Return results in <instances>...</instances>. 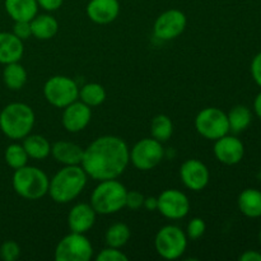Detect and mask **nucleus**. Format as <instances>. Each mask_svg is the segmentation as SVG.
I'll return each instance as SVG.
<instances>
[{
    "mask_svg": "<svg viewBox=\"0 0 261 261\" xmlns=\"http://www.w3.org/2000/svg\"><path fill=\"white\" fill-rule=\"evenodd\" d=\"M227 117H228L229 132L234 134L246 130L252 121V114L250 109L242 105H237L233 109H231V111L227 114Z\"/></svg>",
    "mask_w": 261,
    "mask_h": 261,
    "instance_id": "393cba45",
    "label": "nucleus"
},
{
    "mask_svg": "<svg viewBox=\"0 0 261 261\" xmlns=\"http://www.w3.org/2000/svg\"><path fill=\"white\" fill-rule=\"evenodd\" d=\"M158 209L163 217L168 219L185 218L190 211L189 198L180 190L167 189L158 196Z\"/></svg>",
    "mask_w": 261,
    "mask_h": 261,
    "instance_id": "f8f14e48",
    "label": "nucleus"
},
{
    "mask_svg": "<svg viewBox=\"0 0 261 261\" xmlns=\"http://www.w3.org/2000/svg\"><path fill=\"white\" fill-rule=\"evenodd\" d=\"M43 96L54 107L64 109L78 99L79 87L76 82L69 76H51L43 86Z\"/></svg>",
    "mask_w": 261,
    "mask_h": 261,
    "instance_id": "0eeeda50",
    "label": "nucleus"
},
{
    "mask_svg": "<svg viewBox=\"0 0 261 261\" xmlns=\"http://www.w3.org/2000/svg\"><path fill=\"white\" fill-rule=\"evenodd\" d=\"M127 190L116 178L99 181L91 195V205L97 214L117 213L126 205Z\"/></svg>",
    "mask_w": 261,
    "mask_h": 261,
    "instance_id": "20e7f679",
    "label": "nucleus"
},
{
    "mask_svg": "<svg viewBox=\"0 0 261 261\" xmlns=\"http://www.w3.org/2000/svg\"><path fill=\"white\" fill-rule=\"evenodd\" d=\"M87 15L97 24H109L120 14L119 0H89L86 8Z\"/></svg>",
    "mask_w": 261,
    "mask_h": 261,
    "instance_id": "dca6fc26",
    "label": "nucleus"
},
{
    "mask_svg": "<svg viewBox=\"0 0 261 261\" xmlns=\"http://www.w3.org/2000/svg\"><path fill=\"white\" fill-rule=\"evenodd\" d=\"M20 255V247L14 241H5L0 247V257L4 261H15Z\"/></svg>",
    "mask_w": 261,
    "mask_h": 261,
    "instance_id": "7c9ffc66",
    "label": "nucleus"
},
{
    "mask_svg": "<svg viewBox=\"0 0 261 261\" xmlns=\"http://www.w3.org/2000/svg\"><path fill=\"white\" fill-rule=\"evenodd\" d=\"M254 110H255V112H256L257 117H259V119L261 120V92L259 94H257L256 98H255Z\"/></svg>",
    "mask_w": 261,
    "mask_h": 261,
    "instance_id": "58836bf2",
    "label": "nucleus"
},
{
    "mask_svg": "<svg viewBox=\"0 0 261 261\" xmlns=\"http://www.w3.org/2000/svg\"><path fill=\"white\" fill-rule=\"evenodd\" d=\"M214 142V155L219 162L227 166L241 162L245 155V147L239 138L227 134Z\"/></svg>",
    "mask_w": 261,
    "mask_h": 261,
    "instance_id": "4468645a",
    "label": "nucleus"
},
{
    "mask_svg": "<svg viewBox=\"0 0 261 261\" xmlns=\"http://www.w3.org/2000/svg\"><path fill=\"white\" fill-rule=\"evenodd\" d=\"M206 224L204 222V219L201 218H193L188 224V228H186V236L190 240H198L205 233Z\"/></svg>",
    "mask_w": 261,
    "mask_h": 261,
    "instance_id": "c756f323",
    "label": "nucleus"
},
{
    "mask_svg": "<svg viewBox=\"0 0 261 261\" xmlns=\"http://www.w3.org/2000/svg\"><path fill=\"white\" fill-rule=\"evenodd\" d=\"M251 75L257 86L261 87V53L257 54L251 63Z\"/></svg>",
    "mask_w": 261,
    "mask_h": 261,
    "instance_id": "f704fd0d",
    "label": "nucleus"
},
{
    "mask_svg": "<svg viewBox=\"0 0 261 261\" xmlns=\"http://www.w3.org/2000/svg\"><path fill=\"white\" fill-rule=\"evenodd\" d=\"M84 149L81 145L71 142L60 140L51 145V154L55 158L56 162L64 166L81 165L83 160Z\"/></svg>",
    "mask_w": 261,
    "mask_h": 261,
    "instance_id": "a211bd4d",
    "label": "nucleus"
},
{
    "mask_svg": "<svg viewBox=\"0 0 261 261\" xmlns=\"http://www.w3.org/2000/svg\"><path fill=\"white\" fill-rule=\"evenodd\" d=\"M259 239H260V244H261V231H260V234H259Z\"/></svg>",
    "mask_w": 261,
    "mask_h": 261,
    "instance_id": "ea45409f",
    "label": "nucleus"
},
{
    "mask_svg": "<svg viewBox=\"0 0 261 261\" xmlns=\"http://www.w3.org/2000/svg\"><path fill=\"white\" fill-rule=\"evenodd\" d=\"M93 256V246L86 237V233L66 234L56 245L55 257L56 261H89Z\"/></svg>",
    "mask_w": 261,
    "mask_h": 261,
    "instance_id": "6e6552de",
    "label": "nucleus"
},
{
    "mask_svg": "<svg viewBox=\"0 0 261 261\" xmlns=\"http://www.w3.org/2000/svg\"><path fill=\"white\" fill-rule=\"evenodd\" d=\"M4 157L7 165L13 170H18V168L27 165L28 158H30L23 145L17 144V143L8 145L7 149H5Z\"/></svg>",
    "mask_w": 261,
    "mask_h": 261,
    "instance_id": "c85d7f7f",
    "label": "nucleus"
},
{
    "mask_svg": "<svg viewBox=\"0 0 261 261\" xmlns=\"http://www.w3.org/2000/svg\"><path fill=\"white\" fill-rule=\"evenodd\" d=\"M87 177L88 175L81 165L64 166L50 180L47 194L55 203H70L84 190Z\"/></svg>",
    "mask_w": 261,
    "mask_h": 261,
    "instance_id": "f03ea898",
    "label": "nucleus"
},
{
    "mask_svg": "<svg viewBox=\"0 0 261 261\" xmlns=\"http://www.w3.org/2000/svg\"><path fill=\"white\" fill-rule=\"evenodd\" d=\"M260 177H261V170H260Z\"/></svg>",
    "mask_w": 261,
    "mask_h": 261,
    "instance_id": "a19ab883",
    "label": "nucleus"
},
{
    "mask_svg": "<svg viewBox=\"0 0 261 261\" xmlns=\"http://www.w3.org/2000/svg\"><path fill=\"white\" fill-rule=\"evenodd\" d=\"M30 23L32 36L38 40H50L59 31V22L50 14H37Z\"/></svg>",
    "mask_w": 261,
    "mask_h": 261,
    "instance_id": "412c9836",
    "label": "nucleus"
},
{
    "mask_svg": "<svg viewBox=\"0 0 261 261\" xmlns=\"http://www.w3.org/2000/svg\"><path fill=\"white\" fill-rule=\"evenodd\" d=\"M130 236H132V232H130V228L126 224L114 223L106 231L105 240H106L107 246L121 249L122 246H125L127 244V241L130 240Z\"/></svg>",
    "mask_w": 261,
    "mask_h": 261,
    "instance_id": "bb28decb",
    "label": "nucleus"
},
{
    "mask_svg": "<svg viewBox=\"0 0 261 261\" xmlns=\"http://www.w3.org/2000/svg\"><path fill=\"white\" fill-rule=\"evenodd\" d=\"M144 195L139 191H127L126 194V208L132 209V211H138V209L143 208L144 204Z\"/></svg>",
    "mask_w": 261,
    "mask_h": 261,
    "instance_id": "72a5a7b5",
    "label": "nucleus"
},
{
    "mask_svg": "<svg viewBox=\"0 0 261 261\" xmlns=\"http://www.w3.org/2000/svg\"><path fill=\"white\" fill-rule=\"evenodd\" d=\"M23 53L24 47L22 40H19L13 32H0V64L7 65L19 61Z\"/></svg>",
    "mask_w": 261,
    "mask_h": 261,
    "instance_id": "6ab92c4d",
    "label": "nucleus"
},
{
    "mask_svg": "<svg viewBox=\"0 0 261 261\" xmlns=\"http://www.w3.org/2000/svg\"><path fill=\"white\" fill-rule=\"evenodd\" d=\"M23 148L27 152L28 157L32 160L42 161L51 154V144L42 135H30L23 139Z\"/></svg>",
    "mask_w": 261,
    "mask_h": 261,
    "instance_id": "5701e85b",
    "label": "nucleus"
},
{
    "mask_svg": "<svg viewBox=\"0 0 261 261\" xmlns=\"http://www.w3.org/2000/svg\"><path fill=\"white\" fill-rule=\"evenodd\" d=\"M28 79L27 70L20 65L19 61L7 64L3 70V81L4 84L12 91H19L25 86Z\"/></svg>",
    "mask_w": 261,
    "mask_h": 261,
    "instance_id": "b1692460",
    "label": "nucleus"
},
{
    "mask_svg": "<svg viewBox=\"0 0 261 261\" xmlns=\"http://www.w3.org/2000/svg\"><path fill=\"white\" fill-rule=\"evenodd\" d=\"M186 24H188V19H186L185 13L178 9H170L158 15L154 22L153 32L155 37L160 40L171 41L182 35Z\"/></svg>",
    "mask_w": 261,
    "mask_h": 261,
    "instance_id": "9b49d317",
    "label": "nucleus"
},
{
    "mask_svg": "<svg viewBox=\"0 0 261 261\" xmlns=\"http://www.w3.org/2000/svg\"><path fill=\"white\" fill-rule=\"evenodd\" d=\"M12 184L19 196L28 200H38L48 193L50 180L42 170L25 165L14 171Z\"/></svg>",
    "mask_w": 261,
    "mask_h": 261,
    "instance_id": "39448f33",
    "label": "nucleus"
},
{
    "mask_svg": "<svg viewBox=\"0 0 261 261\" xmlns=\"http://www.w3.org/2000/svg\"><path fill=\"white\" fill-rule=\"evenodd\" d=\"M154 247L157 254L166 260H176L181 257L188 247V236L177 226L162 227L154 239Z\"/></svg>",
    "mask_w": 261,
    "mask_h": 261,
    "instance_id": "423d86ee",
    "label": "nucleus"
},
{
    "mask_svg": "<svg viewBox=\"0 0 261 261\" xmlns=\"http://www.w3.org/2000/svg\"><path fill=\"white\" fill-rule=\"evenodd\" d=\"M92 119L91 107L87 106L82 101H74L69 106L64 107L63 126L69 133H79L86 129Z\"/></svg>",
    "mask_w": 261,
    "mask_h": 261,
    "instance_id": "2eb2a0df",
    "label": "nucleus"
},
{
    "mask_svg": "<svg viewBox=\"0 0 261 261\" xmlns=\"http://www.w3.org/2000/svg\"><path fill=\"white\" fill-rule=\"evenodd\" d=\"M13 33L17 36L19 40L24 41L32 36V30H31V23L28 20H17L14 22L13 27Z\"/></svg>",
    "mask_w": 261,
    "mask_h": 261,
    "instance_id": "473e14b6",
    "label": "nucleus"
},
{
    "mask_svg": "<svg viewBox=\"0 0 261 261\" xmlns=\"http://www.w3.org/2000/svg\"><path fill=\"white\" fill-rule=\"evenodd\" d=\"M180 176L184 185L193 191L204 190L211 178L208 167L199 160L185 161L180 167Z\"/></svg>",
    "mask_w": 261,
    "mask_h": 261,
    "instance_id": "ddd939ff",
    "label": "nucleus"
},
{
    "mask_svg": "<svg viewBox=\"0 0 261 261\" xmlns=\"http://www.w3.org/2000/svg\"><path fill=\"white\" fill-rule=\"evenodd\" d=\"M165 157L162 143L154 138H144L135 143L130 150V161L140 171H149L157 167Z\"/></svg>",
    "mask_w": 261,
    "mask_h": 261,
    "instance_id": "9d476101",
    "label": "nucleus"
},
{
    "mask_svg": "<svg viewBox=\"0 0 261 261\" xmlns=\"http://www.w3.org/2000/svg\"><path fill=\"white\" fill-rule=\"evenodd\" d=\"M130 162V149L124 139L103 135L84 149L81 166L87 175L97 181L117 178Z\"/></svg>",
    "mask_w": 261,
    "mask_h": 261,
    "instance_id": "f257e3e1",
    "label": "nucleus"
},
{
    "mask_svg": "<svg viewBox=\"0 0 261 261\" xmlns=\"http://www.w3.org/2000/svg\"><path fill=\"white\" fill-rule=\"evenodd\" d=\"M143 208H145L149 212H154L158 209V199L154 196H149V198L144 199V204H143Z\"/></svg>",
    "mask_w": 261,
    "mask_h": 261,
    "instance_id": "4c0bfd02",
    "label": "nucleus"
},
{
    "mask_svg": "<svg viewBox=\"0 0 261 261\" xmlns=\"http://www.w3.org/2000/svg\"><path fill=\"white\" fill-rule=\"evenodd\" d=\"M239 208L244 216L249 218L261 217V191L256 189H246L239 196Z\"/></svg>",
    "mask_w": 261,
    "mask_h": 261,
    "instance_id": "4be33fe9",
    "label": "nucleus"
},
{
    "mask_svg": "<svg viewBox=\"0 0 261 261\" xmlns=\"http://www.w3.org/2000/svg\"><path fill=\"white\" fill-rule=\"evenodd\" d=\"M83 103L89 107L99 106L106 99V91L98 83H87L79 88V97Z\"/></svg>",
    "mask_w": 261,
    "mask_h": 261,
    "instance_id": "a878e982",
    "label": "nucleus"
},
{
    "mask_svg": "<svg viewBox=\"0 0 261 261\" xmlns=\"http://www.w3.org/2000/svg\"><path fill=\"white\" fill-rule=\"evenodd\" d=\"M96 211L91 204L79 203L70 209L68 216V226L71 232L87 233L96 222Z\"/></svg>",
    "mask_w": 261,
    "mask_h": 261,
    "instance_id": "f3484780",
    "label": "nucleus"
},
{
    "mask_svg": "<svg viewBox=\"0 0 261 261\" xmlns=\"http://www.w3.org/2000/svg\"><path fill=\"white\" fill-rule=\"evenodd\" d=\"M4 7L9 17L17 20H31L37 15V0H4Z\"/></svg>",
    "mask_w": 261,
    "mask_h": 261,
    "instance_id": "aec40b11",
    "label": "nucleus"
},
{
    "mask_svg": "<svg viewBox=\"0 0 261 261\" xmlns=\"http://www.w3.org/2000/svg\"><path fill=\"white\" fill-rule=\"evenodd\" d=\"M35 112L28 105L13 102L0 112V130L9 139H24L33 129Z\"/></svg>",
    "mask_w": 261,
    "mask_h": 261,
    "instance_id": "7ed1b4c3",
    "label": "nucleus"
},
{
    "mask_svg": "<svg viewBox=\"0 0 261 261\" xmlns=\"http://www.w3.org/2000/svg\"><path fill=\"white\" fill-rule=\"evenodd\" d=\"M241 261H261V254L254 250H249V251H245L244 254L240 256Z\"/></svg>",
    "mask_w": 261,
    "mask_h": 261,
    "instance_id": "e433bc0d",
    "label": "nucleus"
},
{
    "mask_svg": "<svg viewBox=\"0 0 261 261\" xmlns=\"http://www.w3.org/2000/svg\"><path fill=\"white\" fill-rule=\"evenodd\" d=\"M37 3L38 7H41L42 9L47 10V12H54L63 5L64 0H37Z\"/></svg>",
    "mask_w": 261,
    "mask_h": 261,
    "instance_id": "c9c22d12",
    "label": "nucleus"
},
{
    "mask_svg": "<svg viewBox=\"0 0 261 261\" xmlns=\"http://www.w3.org/2000/svg\"><path fill=\"white\" fill-rule=\"evenodd\" d=\"M97 261H127V256L120 249L107 246L97 256Z\"/></svg>",
    "mask_w": 261,
    "mask_h": 261,
    "instance_id": "2f4dec72",
    "label": "nucleus"
},
{
    "mask_svg": "<svg viewBox=\"0 0 261 261\" xmlns=\"http://www.w3.org/2000/svg\"><path fill=\"white\" fill-rule=\"evenodd\" d=\"M195 129L205 139L217 140L229 133L228 117L218 107H206L196 116Z\"/></svg>",
    "mask_w": 261,
    "mask_h": 261,
    "instance_id": "1a4fd4ad",
    "label": "nucleus"
},
{
    "mask_svg": "<svg viewBox=\"0 0 261 261\" xmlns=\"http://www.w3.org/2000/svg\"><path fill=\"white\" fill-rule=\"evenodd\" d=\"M150 133L152 138L161 143H165L172 137L173 124L171 119L166 115H157L150 122Z\"/></svg>",
    "mask_w": 261,
    "mask_h": 261,
    "instance_id": "cd10ccee",
    "label": "nucleus"
}]
</instances>
